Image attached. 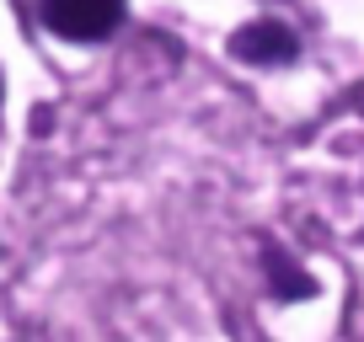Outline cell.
Here are the masks:
<instances>
[{
	"mask_svg": "<svg viewBox=\"0 0 364 342\" xmlns=\"http://www.w3.org/2000/svg\"><path fill=\"white\" fill-rule=\"evenodd\" d=\"M43 27L70 43H97L124 22V0H38Z\"/></svg>",
	"mask_w": 364,
	"mask_h": 342,
	"instance_id": "obj_1",
	"label": "cell"
},
{
	"mask_svg": "<svg viewBox=\"0 0 364 342\" xmlns=\"http://www.w3.org/2000/svg\"><path fill=\"white\" fill-rule=\"evenodd\" d=\"M236 54L252 65H284V59H295V33L279 22H252L247 33H236Z\"/></svg>",
	"mask_w": 364,
	"mask_h": 342,
	"instance_id": "obj_2",
	"label": "cell"
}]
</instances>
